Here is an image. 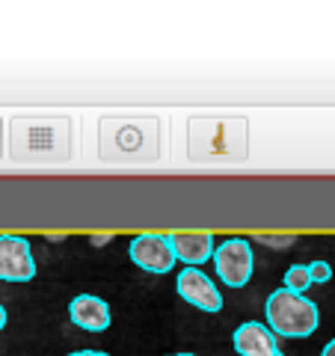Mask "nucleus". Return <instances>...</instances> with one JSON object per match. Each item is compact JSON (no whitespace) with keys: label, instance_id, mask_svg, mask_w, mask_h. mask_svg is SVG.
<instances>
[{"label":"nucleus","instance_id":"nucleus-13","mask_svg":"<svg viewBox=\"0 0 335 356\" xmlns=\"http://www.w3.org/2000/svg\"><path fill=\"white\" fill-rule=\"evenodd\" d=\"M255 241L264 243V247H273V250H288L297 243V235H259Z\"/></svg>","mask_w":335,"mask_h":356},{"label":"nucleus","instance_id":"nucleus-12","mask_svg":"<svg viewBox=\"0 0 335 356\" xmlns=\"http://www.w3.org/2000/svg\"><path fill=\"white\" fill-rule=\"evenodd\" d=\"M311 285V276H309V264H291L285 273V291H294V294H303L306 288Z\"/></svg>","mask_w":335,"mask_h":356},{"label":"nucleus","instance_id":"nucleus-4","mask_svg":"<svg viewBox=\"0 0 335 356\" xmlns=\"http://www.w3.org/2000/svg\"><path fill=\"white\" fill-rule=\"evenodd\" d=\"M318 321H320V312L318 306L306 300L303 294H294V291H285L279 288L267 297V330L273 336H285V339H306L318 330Z\"/></svg>","mask_w":335,"mask_h":356},{"label":"nucleus","instance_id":"nucleus-21","mask_svg":"<svg viewBox=\"0 0 335 356\" xmlns=\"http://www.w3.org/2000/svg\"><path fill=\"white\" fill-rule=\"evenodd\" d=\"M279 356H282V353H279Z\"/></svg>","mask_w":335,"mask_h":356},{"label":"nucleus","instance_id":"nucleus-17","mask_svg":"<svg viewBox=\"0 0 335 356\" xmlns=\"http://www.w3.org/2000/svg\"><path fill=\"white\" fill-rule=\"evenodd\" d=\"M320 356H335V339L327 344V348H323V353H320Z\"/></svg>","mask_w":335,"mask_h":356},{"label":"nucleus","instance_id":"nucleus-19","mask_svg":"<svg viewBox=\"0 0 335 356\" xmlns=\"http://www.w3.org/2000/svg\"><path fill=\"white\" fill-rule=\"evenodd\" d=\"M0 158H3V119H0Z\"/></svg>","mask_w":335,"mask_h":356},{"label":"nucleus","instance_id":"nucleus-1","mask_svg":"<svg viewBox=\"0 0 335 356\" xmlns=\"http://www.w3.org/2000/svg\"><path fill=\"white\" fill-rule=\"evenodd\" d=\"M6 154L15 163H65L74 154L69 116H13L6 125Z\"/></svg>","mask_w":335,"mask_h":356},{"label":"nucleus","instance_id":"nucleus-6","mask_svg":"<svg viewBox=\"0 0 335 356\" xmlns=\"http://www.w3.org/2000/svg\"><path fill=\"white\" fill-rule=\"evenodd\" d=\"M131 261L142 267L149 273H170L175 267V252L170 247V238L161 235V232H146V235H137L128 247Z\"/></svg>","mask_w":335,"mask_h":356},{"label":"nucleus","instance_id":"nucleus-20","mask_svg":"<svg viewBox=\"0 0 335 356\" xmlns=\"http://www.w3.org/2000/svg\"><path fill=\"white\" fill-rule=\"evenodd\" d=\"M175 356H196V353H175Z\"/></svg>","mask_w":335,"mask_h":356},{"label":"nucleus","instance_id":"nucleus-5","mask_svg":"<svg viewBox=\"0 0 335 356\" xmlns=\"http://www.w3.org/2000/svg\"><path fill=\"white\" fill-rule=\"evenodd\" d=\"M214 264L217 276L229 288H243L252 276V247L247 238H226L214 250Z\"/></svg>","mask_w":335,"mask_h":356},{"label":"nucleus","instance_id":"nucleus-15","mask_svg":"<svg viewBox=\"0 0 335 356\" xmlns=\"http://www.w3.org/2000/svg\"><path fill=\"white\" fill-rule=\"evenodd\" d=\"M110 241H113V235H92V238H89L92 247H104V243H110Z\"/></svg>","mask_w":335,"mask_h":356},{"label":"nucleus","instance_id":"nucleus-14","mask_svg":"<svg viewBox=\"0 0 335 356\" xmlns=\"http://www.w3.org/2000/svg\"><path fill=\"white\" fill-rule=\"evenodd\" d=\"M309 276H311V282H329L332 280V267L327 261H311L309 264Z\"/></svg>","mask_w":335,"mask_h":356},{"label":"nucleus","instance_id":"nucleus-8","mask_svg":"<svg viewBox=\"0 0 335 356\" xmlns=\"http://www.w3.org/2000/svg\"><path fill=\"white\" fill-rule=\"evenodd\" d=\"M175 288L181 300H187L190 306L202 309V312H220L222 309V294L217 291V285L211 282V276H205L199 267H184L175 280Z\"/></svg>","mask_w":335,"mask_h":356},{"label":"nucleus","instance_id":"nucleus-9","mask_svg":"<svg viewBox=\"0 0 335 356\" xmlns=\"http://www.w3.org/2000/svg\"><path fill=\"white\" fill-rule=\"evenodd\" d=\"M231 344L234 350L240 356H279V344H276V336L264 324L259 321H247L234 330L231 336Z\"/></svg>","mask_w":335,"mask_h":356},{"label":"nucleus","instance_id":"nucleus-16","mask_svg":"<svg viewBox=\"0 0 335 356\" xmlns=\"http://www.w3.org/2000/svg\"><path fill=\"white\" fill-rule=\"evenodd\" d=\"M69 356H107L101 350H77V353H69Z\"/></svg>","mask_w":335,"mask_h":356},{"label":"nucleus","instance_id":"nucleus-7","mask_svg":"<svg viewBox=\"0 0 335 356\" xmlns=\"http://www.w3.org/2000/svg\"><path fill=\"white\" fill-rule=\"evenodd\" d=\"M36 276L33 250L24 238L0 235V280L3 282H30Z\"/></svg>","mask_w":335,"mask_h":356},{"label":"nucleus","instance_id":"nucleus-18","mask_svg":"<svg viewBox=\"0 0 335 356\" xmlns=\"http://www.w3.org/2000/svg\"><path fill=\"white\" fill-rule=\"evenodd\" d=\"M6 327V309H3V303H0V330Z\"/></svg>","mask_w":335,"mask_h":356},{"label":"nucleus","instance_id":"nucleus-10","mask_svg":"<svg viewBox=\"0 0 335 356\" xmlns=\"http://www.w3.org/2000/svg\"><path fill=\"white\" fill-rule=\"evenodd\" d=\"M72 324L86 332H104L110 327V306L95 294H77L69 303Z\"/></svg>","mask_w":335,"mask_h":356},{"label":"nucleus","instance_id":"nucleus-11","mask_svg":"<svg viewBox=\"0 0 335 356\" xmlns=\"http://www.w3.org/2000/svg\"><path fill=\"white\" fill-rule=\"evenodd\" d=\"M166 238H170L175 261H184L187 267H199L214 255V235H211V232H193V235H178V232H172V235H166Z\"/></svg>","mask_w":335,"mask_h":356},{"label":"nucleus","instance_id":"nucleus-3","mask_svg":"<svg viewBox=\"0 0 335 356\" xmlns=\"http://www.w3.org/2000/svg\"><path fill=\"white\" fill-rule=\"evenodd\" d=\"M187 158L193 163L247 161L250 122L243 116H193L187 122Z\"/></svg>","mask_w":335,"mask_h":356},{"label":"nucleus","instance_id":"nucleus-2","mask_svg":"<svg viewBox=\"0 0 335 356\" xmlns=\"http://www.w3.org/2000/svg\"><path fill=\"white\" fill-rule=\"evenodd\" d=\"M98 161L154 163L161 161L158 116H104L98 122Z\"/></svg>","mask_w":335,"mask_h":356}]
</instances>
